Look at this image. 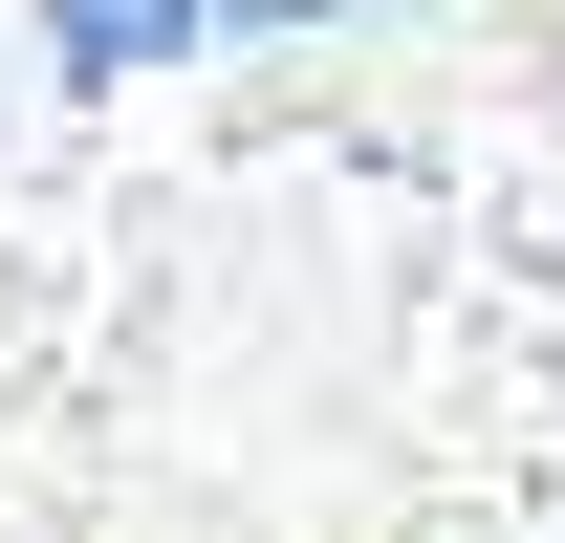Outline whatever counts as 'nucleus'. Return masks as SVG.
<instances>
[{
    "mask_svg": "<svg viewBox=\"0 0 565 543\" xmlns=\"http://www.w3.org/2000/svg\"><path fill=\"white\" fill-rule=\"evenodd\" d=\"M196 44H239V0H44V66L66 87H174Z\"/></svg>",
    "mask_w": 565,
    "mask_h": 543,
    "instance_id": "obj_1",
    "label": "nucleus"
}]
</instances>
